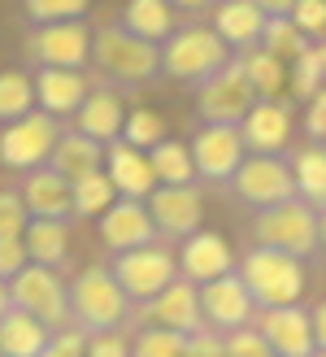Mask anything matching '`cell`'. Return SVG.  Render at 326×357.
I'll return each instance as SVG.
<instances>
[{
    "label": "cell",
    "mask_w": 326,
    "mask_h": 357,
    "mask_svg": "<svg viewBox=\"0 0 326 357\" xmlns=\"http://www.w3.org/2000/svg\"><path fill=\"white\" fill-rule=\"evenodd\" d=\"M131 301L118 288V279L109 266H87L83 275L70 283V327L83 335L96 331H131Z\"/></svg>",
    "instance_id": "6da1fadb"
},
{
    "label": "cell",
    "mask_w": 326,
    "mask_h": 357,
    "mask_svg": "<svg viewBox=\"0 0 326 357\" xmlns=\"http://www.w3.org/2000/svg\"><path fill=\"white\" fill-rule=\"evenodd\" d=\"M92 61H96V70L109 83L122 87V92H135V87L153 83L161 75V48L148 44V40H139V35H131V31H122L118 22L100 26L92 35Z\"/></svg>",
    "instance_id": "7a4b0ae2"
},
{
    "label": "cell",
    "mask_w": 326,
    "mask_h": 357,
    "mask_svg": "<svg viewBox=\"0 0 326 357\" xmlns=\"http://www.w3.org/2000/svg\"><path fill=\"white\" fill-rule=\"evenodd\" d=\"M235 52L217 40L213 26H178L161 44V75L183 83V87H205L213 75H222Z\"/></svg>",
    "instance_id": "3957f363"
},
{
    "label": "cell",
    "mask_w": 326,
    "mask_h": 357,
    "mask_svg": "<svg viewBox=\"0 0 326 357\" xmlns=\"http://www.w3.org/2000/svg\"><path fill=\"white\" fill-rule=\"evenodd\" d=\"M240 279L252 296L257 310H283V305H300V292H304V266L296 257L279 253V248H261L252 244L248 253L240 257Z\"/></svg>",
    "instance_id": "277c9868"
},
{
    "label": "cell",
    "mask_w": 326,
    "mask_h": 357,
    "mask_svg": "<svg viewBox=\"0 0 326 357\" xmlns=\"http://www.w3.org/2000/svg\"><path fill=\"white\" fill-rule=\"evenodd\" d=\"M252 244L261 248H279L287 257H313L318 253V209L304 205L300 196L283 205H270V209H257V218H252Z\"/></svg>",
    "instance_id": "5b68a950"
},
{
    "label": "cell",
    "mask_w": 326,
    "mask_h": 357,
    "mask_svg": "<svg viewBox=\"0 0 326 357\" xmlns=\"http://www.w3.org/2000/svg\"><path fill=\"white\" fill-rule=\"evenodd\" d=\"M231 196L244 201L252 209H270L296 196V178H292V162L283 153H248L240 170L231 174Z\"/></svg>",
    "instance_id": "8992f818"
},
{
    "label": "cell",
    "mask_w": 326,
    "mask_h": 357,
    "mask_svg": "<svg viewBox=\"0 0 326 357\" xmlns=\"http://www.w3.org/2000/svg\"><path fill=\"white\" fill-rule=\"evenodd\" d=\"M9 301H13V310H26L31 318H40L48 331L70 327V283H61V275L48 271V266L31 261L22 275H13Z\"/></svg>",
    "instance_id": "52a82bcc"
},
{
    "label": "cell",
    "mask_w": 326,
    "mask_h": 357,
    "mask_svg": "<svg viewBox=\"0 0 326 357\" xmlns=\"http://www.w3.org/2000/svg\"><path fill=\"white\" fill-rule=\"evenodd\" d=\"M109 271H114L126 301H131V305H143V301H153L157 292H166L178 279V257L170 248H161V244H143V248H131V253L114 257Z\"/></svg>",
    "instance_id": "ba28073f"
},
{
    "label": "cell",
    "mask_w": 326,
    "mask_h": 357,
    "mask_svg": "<svg viewBox=\"0 0 326 357\" xmlns=\"http://www.w3.org/2000/svg\"><path fill=\"white\" fill-rule=\"evenodd\" d=\"M57 139H61V118H52L44 109H31L26 118H17L0 131V166L22 170V174L40 170V166H48Z\"/></svg>",
    "instance_id": "9c48e42d"
},
{
    "label": "cell",
    "mask_w": 326,
    "mask_h": 357,
    "mask_svg": "<svg viewBox=\"0 0 326 357\" xmlns=\"http://www.w3.org/2000/svg\"><path fill=\"white\" fill-rule=\"evenodd\" d=\"M252 105H257V92L244 79L240 57H231L222 75H213L205 87H196V109H201L205 127H240Z\"/></svg>",
    "instance_id": "30bf717a"
},
{
    "label": "cell",
    "mask_w": 326,
    "mask_h": 357,
    "mask_svg": "<svg viewBox=\"0 0 326 357\" xmlns=\"http://www.w3.org/2000/svg\"><path fill=\"white\" fill-rule=\"evenodd\" d=\"M131 323L139 327H161V331H178V335H196V331H209L205 327V314H201V288L187 283L178 275L166 292H157L153 301L131 310Z\"/></svg>",
    "instance_id": "8fae6325"
},
{
    "label": "cell",
    "mask_w": 326,
    "mask_h": 357,
    "mask_svg": "<svg viewBox=\"0 0 326 357\" xmlns=\"http://www.w3.org/2000/svg\"><path fill=\"white\" fill-rule=\"evenodd\" d=\"M26 52L40 70H83L92 57V31L87 22H48V26H31L26 35Z\"/></svg>",
    "instance_id": "7c38bea8"
},
{
    "label": "cell",
    "mask_w": 326,
    "mask_h": 357,
    "mask_svg": "<svg viewBox=\"0 0 326 357\" xmlns=\"http://www.w3.org/2000/svg\"><path fill=\"white\" fill-rule=\"evenodd\" d=\"M201 314H205V327L226 335V331H240V327H252V318H257V305H252V296L244 288L240 271H231L222 279H213L201 288Z\"/></svg>",
    "instance_id": "4fadbf2b"
},
{
    "label": "cell",
    "mask_w": 326,
    "mask_h": 357,
    "mask_svg": "<svg viewBox=\"0 0 326 357\" xmlns=\"http://www.w3.org/2000/svg\"><path fill=\"white\" fill-rule=\"evenodd\" d=\"M252 327L261 331L274 357H318L313 344V323L304 305H283V310H257Z\"/></svg>",
    "instance_id": "5bb4252c"
},
{
    "label": "cell",
    "mask_w": 326,
    "mask_h": 357,
    "mask_svg": "<svg viewBox=\"0 0 326 357\" xmlns=\"http://www.w3.org/2000/svg\"><path fill=\"white\" fill-rule=\"evenodd\" d=\"M143 205H148V218L157 227V236L178 240V244L187 236H196L201 222H205V205H201V192L196 188H153Z\"/></svg>",
    "instance_id": "9a60e30c"
},
{
    "label": "cell",
    "mask_w": 326,
    "mask_h": 357,
    "mask_svg": "<svg viewBox=\"0 0 326 357\" xmlns=\"http://www.w3.org/2000/svg\"><path fill=\"white\" fill-rule=\"evenodd\" d=\"M187 149H192L196 174L209 178V183H231V174L240 170V162L248 157L240 127H201Z\"/></svg>",
    "instance_id": "2e32d148"
},
{
    "label": "cell",
    "mask_w": 326,
    "mask_h": 357,
    "mask_svg": "<svg viewBox=\"0 0 326 357\" xmlns=\"http://www.w3.org/2000/svg\"><path fill=\"white\" fill-rule=\"evenodd\" d=\"M100 244L114 257L131 253V248H143V244H157V227L148 218V205L118 196V201L100 213Z\"/></svg>",
    "instance_id": "e0dca14e"
},
{
    "label": "cell",
    "mask_w": 326,
    "mask_h": 357,
    "mask_svg": "<svg viewBox=\"0 0 326 357\" xmlns=\"http://www.w3.org/2000/svg\"><path fill=\"white\" fill-rule=\"evenodd\" d=\"M265 22L270 17L261 13L257 0H217V9H213V31H217V40H222L235 57L261 48Z\"/></svg>",
    "instance_id": "ac0fdd59"
},
{
    "label": "cell",
    "mask_w": 326,
    "mask_h": 357,
    "mask_svg": "<svg viewBox=\"0 0 326 357\" xmlns=\"http://www.w3.org/2000/svg\"><path fill=\"white\" fill-rule=\"evenodd\" d=\"M235 271V253L222 236H213V231H196V236L183 240V253H178V275L196 288H205V283L222 279Z\"/></svg>",
    "instance_id": "d6986e66"
},
{
    "label": "cell",
    "mask_w": 326,
    "mask_h": 357,
    "mask_svg": "<svg viewBox=\"0 0 326 357\" xmlns=\"http://www.w3.org/2000/svg\"><path fill=\"white\" fill-rule=\"evenodd\" d=\"M22 205L31 218H57V222H70L75 218V188L52 170V166H40V170H26L22 178Z\"/></svg>",
    "instance_id": "ffe728a7"
},
{
    "label": "cell",
    "mask_w": 326,
    "mask_h": 357,
    "mask_svg": "<svg viewBox=\"0 0 326 357\" xmlns=\"http://www.w3.org/2000/svg\"><path fill=\"white\" fill-rule=\"evenodd\" d=\"M240 139L248 153H283L292 139V109L283 100H257L240 122Z\"/></svg>",
    "instance_id": "44dd1931"
},
{
    "label": "cell",
    "mask_w": 326,
    "mask_h": 357,
    "mask_svg": "<svg viewBox=\"0 0 326 357\" xmlns=\"http://www.w3.org/2000/svg\"><path fill=\"white\" fill-rule=\"evenodd\" d=\"M104 174H109V183H114V192L126 196V201H148V192L157 188L148 153L122 144V139H114V144L104 149Z\"/></svg>",
    "instance_id": "7402d4cb"
},
{
    "label": "cell",
    "mask_w": 326,
    "mask_h": 357,
    "mask_svg": "<svg viewBox=\"0 0 326 357\" xmlns=\"http://www.w3.org/2000/svg\"><path fill=\"white\" fill-rule=\"evenodd\" d=\"M122 122H126V114H122V96L114 92V87H96V92H87V100L79 105L75 131L109 149V144L122 135Z\"/></svg>",
    "instance_id": "603a6c76"
},
{
    "label": "cell",
    "mask_w": 326,
    "mask_h": 357,
    "mask_svg": "<svg viewBox=\"0 0 326 357\" xmlns=\"http://www.w3.org/2000/svg\"><path fill=\"white\" fill-rule=\"evenodd\" d=\"M35 83V105L52 118H75L79 105L87 100V79L79 70H40Z\"/></svg>",
    "instance_id": "cb8c5ba5"
},
{
    "label": "cell",
    "mask_w": 326,
    "mask_h": 357,
    "mask_svg": "<svg viewBox=\"0 0 326 357\" xmlns=\"http://www.w3.org/2000/svg\"><path fill=\"white\" fill-rule=\"evenodd\" d=\"M48 166L57 170L65 183H79V178L104 170V144H96V139H87L79 131H61V139L52 144Z\"/></svg>",
    "instance_id": "d4e9b609"
},
{
    "label": "cell",
    "mask_w": 326,
    "mask_h": 357,
    "mask_svg": "<svg viewBox=\"0 0 326 357\" xmlns=\"http://www.w3.org/2000/svg\"><path fill=\"white\" fill-rule=\"evenodd\" d=\"M118 26L161 48V44H166L170 35L178 31V13L170 9V0H126Z\"/></svg>",
    "instance_id": "484cf974"
},
{
    "label": "cell",
    "mask_w": 326,
    "mask_h": 357,
    "mask_svg": "<svg viewBox=\"0 0 326 357\" xmlns=\"http://www.w3.org/2000/svg\"><path fill=\"white\" fill-rule=\"evenodd\" d=\"M22 244H26V257L35 266H57L70 261V222H57V218H31L26 231H22Z\"/></svg>",
    "instance_id": "4316f807"
},
{
    "label": "cell",
    "mask_w": 326,
    "mask_h": 357,
    "mask_svg": "<svg viewBox=\"0 0 326 357\" xmlns=\"http://www.w3.org/2000/svg\"><path fill=\"white\" fill-rule=\"evenodd\" d=\"M48 327L40 318H31L26 310H13L0 318V357H40L48 344Z\"/></svg>",
    "instance_id": "83f0119b"
},
{
    "label": "cell",
    "mask_w": 326,
    "mask_h": 357,
    "mask_svg": "<svg viewBox=\"0 0 326 357\" xmlns=\"http://www.w3.org/2000/svg\"><path fill=\"white\" fill-rule=\"evenodd\" d=\"M292 178H296V196L304 205H313V209H322L326 205V144H304V149H296L292 157Z\"/></svg>",
    "instance_id": "f1b7e54d"
},
{
    "label": "cell",
    "mask_w": 326,
    "mask_h": 357,
    "mask_svg": "<svg viewBox=\"0 0 326 357\" xmlns=\"http://www.w3.org/2000/svg\"><path fill=\"white\" fill-rule=\"evenodd\" d=\"M148 166H153V178L161 188H187L192 183V149L178 144V139H161L157 149H148Z\"/></svg>",
    "instance_id": "f546056e"
},
{
    "label": "cell",
    "mask_w": 326,
    "mask_h": 357,
    "mask_svg": "<svg viewBox=\"0 0 326 357\" xmlns=\"http://www.w3.org/2000/svg\"><path fill=\"white\" fill-rule=\"evenodd\" d=\"M244 66V79L252 83V92H257V100H279L283 87H287V66L279 57H270L265 48H252L240 57Z\"/></svg>",
    "instance_id": "4dcf8cb0"
},
{
    "label": "cell",
    "mask_w": 326,
    "mask_h": 357,
    "mask_svg": "<svg viewBox=\"0 0 326 357\" xmlns=\"http://www.w3.org/2000/svg\"><path fill=\"white\" fill-rule=\"evenodd\" d=\"M287 87L296 92V100H313L322 87H326V40L309 44L292 61V70H287Z\"/></svg>",
    "instance_id": "1f68e13d"
},
{
    "label": "cell",
    "mask_w": 326,
    "mask_h": 357,
    "mask_svg": "<svg viewBox=\"0 0 326 357\" xmlns=\"http://www.w3.org/2000/svg\"><path fill=\"white\" fill-rule=\"evenodd\" d=\"M70 188H75V218H100V213L118 201V192H114V183H109L104 170L87 174V178H79V183H70Z\"/></svg>",
    "instance_id": "d6a6232c"
},
{
    "label": "cell",
    "mask_w": 326,
    "mask_h": 357,
    "mask_svg": "<svg viewBox=\"0 0 326 357\" xmlns=\"http://www.w3.org/2000/svg\"><path fill=\"white\" fill-rule=\"evenodd\" d=\"M313 40H304V35L296 31L292 17H270L265 22V35H261V48L270 52V57H279L283 66H292L304 48H309Z\"/></svg>",
    "instance_id": "836d02e7"
},
{
    "label": "cell",
    "mask_w": 326,
    "mask_h": 357,
    "mask_svg": "<svg viewBox=\"0 0 326 357\" xmlns=\"http://www.w3.org/2000/svg\"><path fill=\"white\" fill-rule=\"evenodd\" d=\"M35 109V83L26 75H17V70H5L0 75V122H17V118H26Z\"/></svg>",
    "instance_id": "e575fe53"
},
{
    "label": "cell",
    "mask_w": 326,
    "mask_h": 357,
    "mask_svg": "<svg viewBox=\"0 0 326 357\" xmlns=\"http://www.w3.org/2000/svg\"><path fill=\"white\" fill-rule=\"evenodd\" d=\"M118 139L131 144V149H139V153H148V149H157L161 139H166V122H161L153 109H135V114H126Z\"/></svg>",
    "instance_id": "d590c367"
},
{
    "label": "cell",
    "mask_w": 326,
    "mask_h": 357,
    "mask_svg": "<svg viewBox=\"0 0 326 357\" xmlns=\"http://www.w3.org/2000/svg\"><path fill=\"white\" fill-rule=\"evenodd\" d=\"M187 335L178 331H161V327H139L131 340V357H183Z\"/></svg>",
    "instance_id": "8d00e7d4"
},
{
    "label": "cell",
    "mask_w": 326,
    "mask_h": 357,
    "mask_svg": "<svg viewBox=\"0 0 326 357\" xmlns=\"http://www.w3.org/2000/svg\"><path fill=\"white\" fill-rule=\"evenodd\" d=\"M22 9L35 26H48V22H79L87 13V0H22Z\"/></svg>",
    "instance_id": "74e56055"
},
{
    "label": "cell",
    "mask_w": 326,
    "mask_h": 357,
    "mask_svg": "<svg viewBox=\"0 0 326 357\" xmlns=\"http://www.w3.org/2000/svg\"><path fill=\"white\" fill-rule=\"evenodd\" d=\"M296 22V31L304 35V40H326V0H300V5L287 13Z\"/></svg>",
    "instance_id": "f35d334b"
},
{
    "label": "cell",
    "mask_w": 326,
    "mask_h": 357,
    "mask_svg": "<svg viewBox=\"0 0 326 357\" xmlns=\"http://www.w3.org/2000/svg\"><path fill=\"white\" fill-rule=\"evenodd\" d=\"M222 357H274V353H270L257 327H240V331L222 335Z\"/></svg>",
    "instance_id": "ab89813d"
},
{
    "label": "cell",
    "mask_w": 326,
    "mask_h": 357,
    "mask_svg": "<svg viewBox=\"0 0 326 357\" xmlns=\"http://www.w3.org/2000/svg\"><path fill=\"white\" fill-rule=\"evenodd\" d=\"M26 222H31V213L22 205V196H17V192H0V240L22 236Z\"/></svg>",
    "instance_id": "60d3db41"
},
{
    "label": "cell",
    "mask_w": 326,
    "mask_h": 357,
    "mask_svg": "<svg viewBox=\"0 0 326 357\" xmlns=\"http://www.w3.org/2000/svg\"><path fill=\"white\" fill-rule=\"evenodd\" d=\"M40 357H87V335L79 327H57Z\"/></svg>",
    "instance_id": "b9f144b4"
},
{
    "label": "cell",
    "mask_w": 326,
    "mask_h": 357,
    "mask_svg": "<svg viewBox=\"0 0 326 357\" xmlns=\"http://www.w3.org/2000/svg\"><path fill=\"white\" fill-rule=\"evenodd\" d=\"M87 357H131V335H126V331H96V335H87Z\"/></svg>",
    "instance_id": "7bdbcfd3"
},
{
    "label": "cell",
    "mask_w": 326,
    "mask_h": 357,
    "mask_svg": "<svg viewBox=\"0 0 326 357\" xmlns=\"http://www.w3.org/2000/svg\"><path fill=\"white\" fill-rule=\"evenodd\" d=\"M31 266V257H26V244H22V236H13V240H0V279H13V275H22Z\"/></svg>",
    "instance_id": "ee69618b"
},
{
    "label": "cell",
    "mask_w": 326,
    "mask_h": 357,
    "mask_svg": "<svg viewBox=\"0 0 326 357\" xmlns=\"http://www.w3.org/2000/svg\"><path fill=\"white\" fill-rule=\"evenodd\" d=\"M304 105H309V109H304V131H309L313 144H326V87Z\"/></svg>",
    "instance_id": "f6af8a7d"
},
{
    "label": "cell",
    "mask_w": 326,
    "mask_h": 357,
    "mask_svg": "<svg viewBox=\"0 0 326 357\" xmlns=\"http://www.w3.org/2000/svg\"><path fill=\"white\" fill-rule=\"evenodd\" d=\"M183 357H222V335H217V331H196V335H187Z\"/></svg>",
    "instance_id": "bcb514c9"
},
{
    "label": "cell",
    "mask_w": 326,
    "mask_h": 357,
    "mask_svg": "<svg viewBox=\"0 0 326 357\" xmlns=\"http://www.w3.org/2000/svg\"><path fill=\"white\" fill-rule=\"evenodd\" d=\"M309 323H313V344H318V357H326V301L309 310Z\"/></svg>",
    "instance_id": "7dc6e473"
},
{
    "label": "cell",
    "mask_w": 326,
    "mask_h": 357,
    "mask_svg": "<svg viewBox=\"0 0 326 357\" xmlns=\"http://www.w3.org/2000/svg\"><path fill=\"white\" fill-rule=\"evenodd\" d=\"M257 5H261V13H265V17H287V13L300 5V0H257Z\"/></svg>",
    "instance_id": "c3c4849f"
},
{
    "label": "cell",
    "mask_w": 326,
    "mask_h": 357,
    "mask_svg": "<svg viewBox=\"0 0 326 357\" xmlns=\"http://www.w3.org/2000/svg\"><path fill=\"white\" fill-rule=\"evenodd\" d=\"M213 5V0H170V9L178 13V9H183V13H196V9H209Z\"/></svg>",
    "instance_id": "681fc988"
},
{
    "label": "cell",
    "mask_w": 326,
    "mask_h": 357,
    "mask_svg": "<svg viewBox=\"0 0 326 357\" xmlns=\"http://www.w3.org/2000/svg\"><path fill=\"white\" fill-rule=\"evenodd\" d=\"M318 248H326V205L318 209Z\"/></svg>",
    "instance_id": "f907efd6"
},
{
    "label": "cell",
    "mask_w": 326,
    "mask_h": 357,
    "mask_svg": "<svg viewBox=\"0 0 326 357\" xmlns=\"http://www.w3.org/2000/svg\"><path fill=\"white\" fill-rule=\"evenodd\" d=\"M9 305H13V301H9V283H5V279H0V318H5V314H9Z\"/></svg>",
    "instance_id": "816d5d0a"
}]
</instances>
